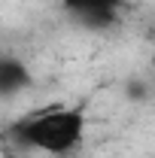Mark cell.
I'll return each instance as SVG.
<instances>
[{
	"label": "cell",
	"instance_id": "4",
	"mask_svg": "<svg viewBox=\"0 0 155 158\" xmlns=\"http://www.w3.org/2000/svg\"><path fill=\"white\" fill-rule=\"evenodd\" d=\"M131 98H146V85H143V82H131Z\"/></svg>",
	"mask_w": 155,
	"mask_h": 158
},
{
	"label": "cell",
	"instance_id": "2",
	"mask_svg": "<svg viewBox=\"0 0 155 158\" xmlns=\"http://www.w3.org/2000/svg\"><path fill=\"white\" fill-rule=\"evenodd\" d=\"M31 85V73L19 58H0V98H12Z\"/></svg>",
	"mask_w": 155,
	"mask_h": 158
},
{
	"label": "cell",
	"instance_id": "6",
	"mask_svg": "<svg viewBox=\"0 0 155 158\" xmlns=\"http://www.w3.org/2000/svg\"><path fill=\"white\" fill-rule=\"evenodd\" d=\"M152 64H155V58H152Z\"/></svg>",
	"mask_w": 155,
	"mask_h": 158
},
{
	"label": "cell",
	"instance_id": "1",
	"mask_svg": "<svg viewBox=\"0 0 155 158\" xmlns=\"http://www.w3.org/2000/svg\"><path fill=\"white\" fill-rule=\"evenodd\" d=\"M12 137L19 146H27V149L49 152V155H67L85 137V113L79 106L46 110V113H37L19 122L12 128Z\"/></svg>",
	"mask_w": 155,
	"mask_h": 158
},
{
	"label": "cell",
	"instance_id": "3",
	"mask_svg": "<svg viewBox=\"0 0 155 158\" xmlns=\"http://www.w3.org/2000/svg\"><path fill=\"white\" fill-rule=\"evenodd\" d=\"M61 6L70 15H76L79 21L85 15H94V12H119L125 6V0H61Z\"/></svg>",
	"mask_w": 155,
	"mask_h": 158
},
{
	"label": "cell",
	"instance_id": "5",
	"mask_svg": "<svg viewBox=\"0 0 155 158\" xmlns=\"http://www.w3.org/2000/svg\"><path fill=\"white\" fill-rule=\"evenodd\" d=\"M3 158H21V155H19V152H6Z\"/></svg>",
	"mask_w": 155,
	"mask_h": 158
}]
</instances>
